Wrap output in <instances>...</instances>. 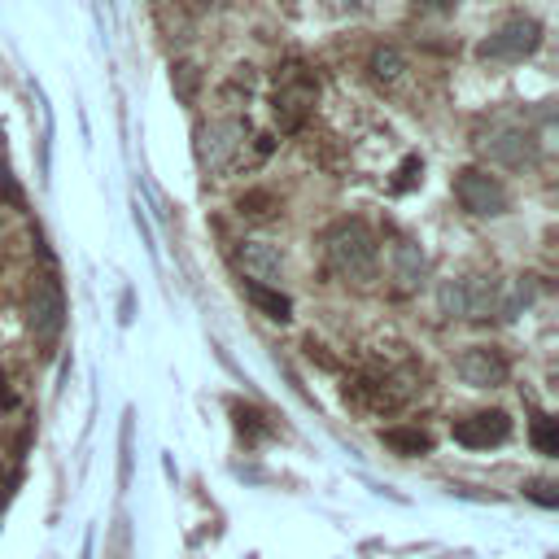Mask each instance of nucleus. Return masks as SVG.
Returning a JSON list of instances; mask_svg holds the SVG:
<instances>
[{"label": "nucleus", "instance_id": "7ed1b4c3", "mask_svg": "<svg viewBox=\"0 0 559 559\" xmlns=\"http://www.w3.org/2000/svg\"><path fill=\"white\" fill-rule=\"evenodd\" d=\"M538 44H542L538 18H507L503 27H494L481 40L477 57L481 62H494V66H511V62H525L529 53H538Z\"/></svg>", "mask_w": 559, "mask_h": 559}, {"label": "nucleus", "instance_id": "1a4fd4ad", "mask_svg": "<svg viewBox=\"0 0 559 559\" xmlns=\"http://www.w3.org/2000/svg\"><path fill=\"white\" fill-rule=\"evenodd\" d=\"M455 442L468 446V450H490V446H503L511 437V420L503 411H477L468 420H455Z\"/></svg>", "mask_w": 559, "mask_h": 559}, {"label": "nucleus", "instance_id": "dca6fc26", "mask_svg": "<svg viewBox=\"0 0 559 559\" xmlns=\"http://www.w3.org/2000/svg\"><path fill=\"white\" fill-rule=\"evenodd\" d=\"M533 442H538V450H542V455H555V450H559L551 415H538V424H533Z\"/></svg>", "mask_w": 559, "mask_h": 559}, {"label": "nucleus", "instance_id": "a211bd4d", "mask_svg": "<svg viewBox=\"0 0 559 559\" xmlns=\"http://www.w3.org/2000/svg\"><path fill=\"white\" fill-rule=\"evenodd\" d=\"M420 14H455L459 9V0H411Z\"/></svg>", "mask_w": 559, "mask_h": 559}, {"label": "nucleus", "instance_id": "423d86ee", "mask_svg": "<svg viewBox=\"0 0 559 559\" xmlns=\"http://www.w3.org/2000/svg\"><path fill=\"white\" fill-rule=\"evenodd\" d=\"M241 136L245 127L236 123V118H214L210 127H201L197 132V153H201V166L206 171H228V162L236 158V149H241Z\"/></svg>", "mask_w": 559, "mask_h": 559}, {"label": "nucleus", "instance_id": "2eb2a0df", "mask_svg": "<svg viewBox=\"0 0 559 559\" xmlns=\"http://www.w3.org/2000/svg\"><path fill=\"white\" fill-rule=\"evenodd\" d=\"M402 66H407V62H402L398 49H376V53H372V75H376V79H398Z\"/></svg>", "mask_w": 559, "mask_h": 559}, {"label": "nucleus", "instance_id": "4468645a", "mask_svg": "<svg viewBox=\"0 0 559 559\" xmlns=\"http://www.w3.org/2000/svg\"><path fill=\"white\" fill-rule=\"evenodd\" d=\"M385 446H394L398 455H428V433L424 428H389L385 433Z\"/></svg>", "mask_w": 559, "mask_h": 559}, {"label": "nucleus", "instance_id": "6e6552de", "mask_svg": "<svg viewBox=\"0 0 559 559\" xmlns=\"http://www.w3.org/2000/svg\"><path fill=\"white\" fill-rule=\"evenodd\" d=\"M311 101H315V79L306 75L302 66H289V75L280 79V92H276V118H280L284 132H293V127L302 123Z\"/></svg>", "mask_w": 559, "mask_h": 559}, {"label": "nucleus", "instance_id": "9b49d317", "mask_svg": "<svg viewBox=\"0 0 559 559\" xmlns=\"http://www.w3.org/2000/svg\"><path fill=\"white\" fill-rule=\"evenodd\" d=\"M241 267H245V276H249V284H280V276H284V258H280V249L276 245H267V241H245L241 245Z\"/></svg>", "mask_w": 559, "mask_h": 559}, {"label": "nucleus", "instance_id": "aec40b11", "mask_svg": "<svg viewBox=\"0 0 559 559\" xmlns=\"http://www.w3.org/2000/svg\"><path fill=\"white\" fill-rule=\"evenodd\" d=\"M175 75H180V97H184V101H193V83H197L193 66H180V70H175Z\"/></svg>", "mask_w": 559, "mask_h": 559}, {"label": "nucleus", "instance_id": "f8f14e48", "mask_svg": "<svg viewBox=\"0 0 559 559\" xmlns=\"http://www.w3.org/2000/svg\"><path fill=\"white\" fill-rule=\"evenodd\" d=\"M389 258H394V280H398V289H415V284L424 280L428 258H424V249H420V245L398 241L394 249H389Z\"/></svg>", "mask_w": 559, "mask_h": 559}, {"label": "nucleus", "instance_id": "f257e3e1", "mask_svg": "<svg viewBox=\"0 0 559 559\" xmlns=\"http://www.w3.org/2000/svg\"><path fill=\"white\" fill-rule=\"evenodd\" d=\"M324 254H328V267L346 280H372L376 276V263H380V245L372 228L363 219H341L324 232Z\"/></svg>", "mask_w": 559, "mask_h": 559}, {"label": "nucleus", "instance_id": "39448f33", "mask_svg": "<svg viewBox=\"0 0 559 559\" xmlns=\"http://www.w3.org/2000/svg\"><path fill=\"white\" fill-rule=\"evenodd\" d=\"M66 324V297H62V284L53 276H40L31 289V332L35 341H57V332Z\"/></svg>", "mask_w": 559, "mask_h": 559}, {"label": "nucleus", "instance_id": "0eeeda50", "mask_svg": "<svg viewBox=\"0 0 559 559\" xmlns=\"http://www.w3.org/2000/svg\"><path fill=\"white\" fill-rule=\"evenodd\" d=\"M481 153L498 166H529L533 158H538V140H533V132H525V127L503 123L481 140Z\"/></svg>", "mask_w": 559, "mask_h": 559}, {"label": "nucleus", "instance_id": "f03ea898", "mask_svg": "<svg viewBox=\"0 0 559 559\" xmlns=\"http://www.w3.org/2000/svg\"><path fill=\"white\" fill-rule=\"evenodd\" d=\"M442 311L455 319H490L503 315V280L494 276H455L442 284Z\"/></svg>", "mask_w": 559, "mask_h": 559}, {"label": "nucleus", "instance_id": "20e7f679", "mask_svg": "<svg viewBox=\"0 0 559 559\" xmlns=\"http://www.w3.org/2000/svg\"><path fill=\"white\" fill-rule=\"evenodd\" d=\"M455 197H459L463 210H468V214H481V219L507 214V206H511L507 184L498 180V175L481 171V166H463V171L455 175Z\"/></svg>", "mask_w": 559, "mask_h": 559}, {"label": "nucleus", "instance_id": "9d476101", "mask_svg": "<svg viewBox=\"0 0 559 559\" xmlns=\"http://www.w3.org/2000/svg\"><path fill=\"white\" fill-rule=\"evenodd\" d=\"M459 376L468 380L472 389H498L507 380V359L494 346H468L459 354Z\"/></svg>", "mask_w": 559, "mask_h": 559}, {"label": "nucleus", "instance_id": "ddd939ff", "mask_svg": "<svg viewBox=\"0 0 559 559\" xmlns=\"http://www.w3.org/2000/svg\"><path fill=\"white\" fill-rule=\"evenodd\" d=\"M245 297H249V302H254L267 319H280V324H284V319H289V311H293L289 297H284L280 289H267V284H245Z\"/></svg>", "mask_w": 559, "mask_h": 559}, {"label": "nucleus", "instance_id": "f3484780", "mask_svg": "<svg viewBox=\"0 0 559 559\" xmlns=\"http://www.w3.org/2000/svg\"><path fill=\"white\" fill-rule=\"evenodd\" d=\"M415 171H424V162L420 158H407V162H402V180H394V193H407V188L415 184Z\"/></svg>", "mask_w": 559, "mask_h": 559}, {"label": "nucleus", "instance_id": "6ab92c4d", "mask_svg": "<svg viewBox=\"0 0 559 559\" xmlns=\"http://www.w3.org/2000/svg\"><path fill=\"white\" fill-rule=\"evenodd\" d=\"M267 206H271V193H249V197H241V214H267Z\"/></svg>", "mask_w": 559, "mask_h": 559}]
</instances>
